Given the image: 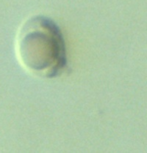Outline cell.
Masks as SVG:
<instances>
[{"label":"cell","mask_w":147,"mask_h":153,"mask_svg":"<svg viewBox=\"0 0 147 153\" xmlns=\"http://www.w3.org/2000/svg\"><path fill=\"white\" fill-rule=\"evenodd\" d=\"M18 52L24 65L44 77H55L66 65L63 34L53 21L44 16H33L23 24Z\"/></svg>","instance_id":"obj_1"}]
</instances>
